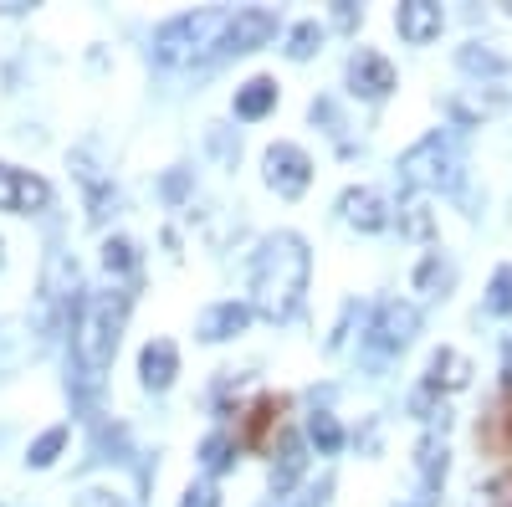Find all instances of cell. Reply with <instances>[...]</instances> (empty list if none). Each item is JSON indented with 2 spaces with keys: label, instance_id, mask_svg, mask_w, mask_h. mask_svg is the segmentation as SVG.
Wrapping results in <instances>:
<instances>
[{
  "label": "cell",
  "instance_id": "1",
  "mask_svg": "<svg viewBox=\"0 0 512 507\" xmlns=\"http://www.w3.org/2000/svg\"><path fill=\"white\" fill-rule=\"evenodd\" d=\"M308 246L303 236H292V231H277L267 246H262V257H256L251 267V308L262 313V318H292L297 303H303V292H308Z\"/></svg>",
  "mask_w": 512,
  "mask_h": 507
},
{
  "label": "cell",
  "instance_id": "2",
  "mask_svg": "<svg viewBox=\"0 0 512 507\" xmlns=\"http://www.w3.org/2000/svg\"><path fill=\"white\" fill-rule=\"evenodd\" d=\"M123 313H128L123 292H98V298H88L77 308V318H72V354H77V364H82L88 379H98L113 364L118 333H123Z\"/></svg>",
  "mask_w": 512,
  "mask_h": 507
},
{
  "label": "cell",
  "instance_id": "3",
  "mask_svg": "<svg viewBox=\"0 0 512 507\" xmlns=\"http://www.w3.org/2000/svg\"><path fill=\"white\" fill-rule=\"evenodd\" d=\"M226 26H231V11H185L175 21H164L159 36H154V57L164 67H190L210 52H221L226 41Z\"/></svg>",
  "mask_w": 512,
  "mask_h": 507
},
{
  "label": "cell",
  "instance_id": "4",
  "mask_svg": "<svg viewBox=\"0 0 512 507\" xmlns=\"http://www.w3.org/2000/svg\"><path fill=\"white\" fill-rule=\"evenodd\" d=\"M456 180V159L441 134H425L415 149L400 154V185L405 190H446Z\"/></svg>",
  "mask_w": 512,
  "mask_h": 507
},
{
  "label": "cell",
  "instance_id": "5",
  "mask_svg": "<svg viewBox=\"0 0 512 507\" xmlns=\"http://www.w3.org/2000/svg\"><path fill=\"white\" fill-rule=\"evenodd\" d=\"M262 169H267V185L287 200H297L308 185H313V159L297 149V144H272L262 154Z\"/></svg>",
  "mask_w": 512,
  "mask_h": 507
},
{
  "label": "cell",
  "instance_id": "6",
  "mask_svg": "<svg viewBox=\"0 0 512 507\" xmlns=\"http://www.w3.org/2000/svg\"><path fill=\"white\" fill-rule=\"evenodd\" d=\"M52 205V185L31 175V169H16V164H0V210L11 216H36V210Z\"/></svg>",
  "mask_w": 512,
  "mask_h": 507
},
{
  "label": "cell",
  "instance_id": "7",
  "mask_svg": "<svg viewBox=\"0 0 512 507\" xmlns=\"http://www.w3.org/2000/svg\"><path fill=\"white\" fill-rule=\"evenodd\" d=\"M374 338L369 344L379 349V354H400V349H410V338L420 333V308L415 303H400V298H390L379 308V318H374V328H369Z\"/></svg>",
  "mask_w": 512,
  "mask_h": 507
},
{
  "label": "cell",
  "instance_id": "8",
  "mask_svg": "<svg viewBox=\"0 0 512 507\" xmlns=\"http://www.w3.org/2000/svg\"><path fill=\"white\" fill-rule=\"evenodd\" d=\"M349 93L364 98V103L390 98V93H395V67H390V57H379V52L359 47V52L349 57Z\"/></svg>",
  "mask_w": 512,
  "mask_h": 507
},
{
  "label": "cell",
  "instance_id": "9",
  "mask_svg": "<svg viewBox=\"0 0 512 507\" xmlns=\"http://www.w3.org/2000/svg\"><path fill=\"white\" fill-rule=\"evenodd\" d=\"M277 11H262V6H246V11H231V26H226V41L221 52H256L267 47V41L277 36Z\"/></svg>",
  "mask_w": 512,
  "mask_h": 507
},
{
  "label": "cell",
  "instance_id": "10",
  "mask_svg": "<svg viewBox=\"0 0 512 507\" xmlns=\"http://www.w3.org/2000/svg\"><path fill=\"white\" fill-rule=\"evenodd\" d=\"M338 210H344V221L359 226V231H384V226H390V200H384L379 190H369V185L344 190V195H338Z\"/></svg>",
  "mask_w": 512,
  "mask_h": 507
},
{
  "label": "cell",
  "instance_id": "11",
  "mask_svg": "<svg viewBox=\"0 0 512 507\" xmlns=\"http://www.w3.org/2000/svg\"><path fill=\"white\" fill-rule=\"evenodd\" d=\"M282 410H287L282 395H262V400H256L246 410V420H241V446L246 451H267L272 431H282Z\"/></svg>",
  "mask_w": 512,
  "mask_h": 507
},
{
  "label": "cell",
  "instance_id": "12",
  "mask_svg": "<svg viewBox=\"0 0 512 507\" xmlns=\"http://www.w3.org/2000/svg\"><path fill=\"white\" fill-rule=\"evenodd\" d=\"M395 26H400V36L410 41V47H425V41L441 36L446 16H441L436 0H405V6L395 11Z\"/></svg>",
  "mask_w": 512,
  "mask_h": 507
},
{
  "label": "cell",
  "instance_id": "13",
  "mask_svg": "<svg viewBox=\"0 0 512 507\" xmlns=\"http://www.w3.org/2000/svg\"><path fill=\"white\" fill-rule=\"evenodd\" d=\"M72 303H77V262L57 257L47 272V328L72 323Z\"/></svg>",
  "mask_w": 512,
  "mask_h": 507
},
{
  "label": "cell",
  "instance_id": "14",
  "mask_svg": "<svg viewBox=\"0 0 512 507\" xmlns=\"http://www.w3.org/2000/svg\"><path fill=\"white\" fill-rule=\"evenodd\" d=\"M175 374H180V349L169 344V338H149L144 354H139L144 390H169V385H175Z\"/></svg>",
  "mask_w": 512,
  "mask_h": 507
},
{
  "label": "cell",
  "instance_id": "15",
  "mask_svg": "<svg viewBox=\"0 0 512 507\" xmlns=\"http://www.w3.org/2000/svg\"><path fill=\"white\" fill-rule=\"evenodd\" d=\"M246 323H251V308H246V303H216V308L200 313L195 333L205 338V344H221V338H236Z\"/></svg>",
  "mask_w": 512,
  "mask_h": 507
},
{
  "label": "cell",
  "instance_id": "16",
  "mask_svg": "<svg viewBox=\"0 0 512 507\" xmlns=\"http://www.w3.org/2000/svg\"><path fill=\"white\" fill-rule=\"evenodd\" d=\"M477 441H482L497 461H507V456H512V390L492 405V415L477 426Z\"/></svg>",
  "mask_w": 512,
  "mask_h": 507
},
{
  "label": "cell",
  "instance_id": "17",
  "mask_svg": "<svg viewBox=\"0 0 512 507\" xmlns=\"http://www.w3.org/2000/svg\"><path fill=\"white\" fill-rule=\"evenodd\" d=\"M431 390H466L472 385V364H466V354H456V349H441L436 359H431V379H425Z\"/></svg>",
  "mask_w": 512,
  "mask_h": 507
},
{
  "label": "cell",
  "instance_id": "18",
  "mask_svg": "<svg viewBox=\"0 0 512 507\" xmlns=\"http://www.w3.org/2000/svg\"><path fill=\"white\" fill-rule=\"evenodd\" d=\"M277 108V82L272 77H251L246 88H236V118H262Z\"/></svg>",
  "mask_w": 512,
  "mask_h": 507
},
{
  "label": "cell",
  "instance_id": "19",
  "mask_svg": "<svg viewBox=\"0 0 512 507\" xmlns=\"http://www.w3.org/2000/svg\"><path fill=\"white\" fill-rule=\"evenodd\" d=\"M303 467H308L303 441H297V436H282V467L272 472V492H277V497H282V492H292V482L303 477Z\"/></svg>",
  "mask_w": 512,
  "mask_h": 507
},
{
  "label": "cell",
  "instance_id": "20",
  "mask_svg": "<svg viewBox=\"0 0 512 507\" xmlns=\"http://www.w3.org/2000/svg\"><path fill=\"white\" fill-rule=\"evenodd\" d=\"M461 67H466V72H477V77H492L497 88H502V82L512 77V67H507V62H502L497 52L477 47V41H472V47H461ZM492 82H487V88H492Z\"/></svg>",
  "mask_w": 512,
  "mask_h": 507
},
{
  "label": "cell",
  "instance_id": "21",
  "mask_svg": "<svg viewBox=\"0 0 512 507\" xmlns=\"http://www.w3.org/2000/svg\"><path fill=\"white\" fill-rule=\"evenodd\" d=\"M446 482V446L441 441H420V487L436 492Z\"/></svg>",
  "mask_w": 512,
  "mask_h": 507
},
{
  "label": "cell",
  "instance_id": "22",
  "mask_svg": "<svg viewBox=\"0 0 512 507\" xmlns=\"http://www.w3.org/2000/svg\"><path fill=\"white\" fill-rule=\"evenodd\" d=\"M308 441L318 446V456H333L338 446H344V426H338L333 415H313L308 420Z\"/></svg>",
  "mask_w": 512,
  "mask_h": 507
},
{
  "label": "cell",
  "instance_id": "23",
  "mask_svg": "<svg viewBox=\"0 0 512 507\" xmlns=\"http://www.w3.org/2000/svg\"><path fill=\"white\" fill-rule=\"evenodd\" d=\"M318 47H323V26H318V21L292 26V36H287V57H292V62H308Z\"/></svg>",
  "mask_w": 512,
  "mask_h": 507
},
{
  "label": "cell",
  "instance_id": "24",
  "mask_svg": "<svg viewBox=\"0 0 512 507\" xmlns=\"http://www.w3.org/2000/svg\"><path fill=\"white\" fill-rule=\"evenodd\" d=\"M67 446V426H52V431H41L36 441H31V451H26V461L31 467H52L57 461V451Z\"/></svg>",
  "mask_w": 512,
  "mask_h": 507
},
{
  "label": "cell",
  "instance_id": "25",
  "mask_svg": "<svg viewBox=\"0 0 512 507\" xmlns=\"http://www.w3.org/2000/svg\"><path fill=\"white\" fill-rule=\"evenodd\" d=\"M231 456H236V441H231V436H221V431H216V436H205L200 461H205V472H210V477L226 472V467H231Z\"/></svg>",
  "mask_w": 512,
  "mask_h": 507
},
{
  "label": "cell",
  "instance_id": "26",
  "mask_svg": "<svg viewBox=\"0 0 512 507\" xmlns=\"http://www.w3.org/2000/svg\"><path fill=\"white\" fill-rule=\"evenodd\" d=\"M487 313L507 318L512 313V267H497L492 272V287H487Z\"/></svg>",
  "mask_w": 512,
  "mask_h": 507
},
{
  "label": "cell",
  "instance_id": "27",
  "mask_svg": "<svg viewBox=\"0 0 512 507\" xmlns=\"http://www.w3.org/2000/svg\"><path fill=\"white\" fill-rule=\"evenodd\" d=\"M134 241H128V236H113V241H103V267L108 272H134Z\"/></svg>",
  "mask_w": 512,
  "mask_h": 507
},
{
  "label": "cell",
  "instance_id": "28",
  "mask_svg": "<svg viewBox=\"0 0 512 507\" xmlns=\"http://www.w3.org/2000/svg\"><path fill=\"white\" fill-rule=\"evenodd\" d=\"M72 507H134V502H128L123 492H113V487H82Z\"/></svg>",
  "mask_w": 512,
  "mask_h": 507
},
{
  "label": "cell",
  "instance_id": "29",
  "mask_svg": "<svg viewBox=\"0 0 512 507\" xmlns=\"http://www.w3.org/2000/svg\"><path fill=\"white\" fill-rule=\"evenodd\" d=\"M180 507H221V487H216V482H195Z\"/></svg>",
  "mask_w": 512,
  "mask_h": 507
},
{
  "label": "cell",
  "instance_id": "30",
  "mask_svg": "<svg viewBox=\"0 0 512 507\" xmlns=\"http://www.w3.org/2000/svg\"><path fill=\"white\" fill-rule=\"evenodd\" d=\"M328 487H333V482L323 477L318 487H303V492H297V497H292L287 507H323V497H328Z\"/></svg>",
  "mask_w": 512,
  "mask_h": 507
},
{
  "label": "cell",
  "instance_id": "31",
  "mask_svg": "<svg viewBox=\"0 0 512 507\" xmlns=\"http://www.w3.org/2000/svg\"><path fill=\"white\" fill-rule=\"evenodd\" d=\"M507 16H512V6H507Z\"/></svg>",
  "mask_w": 512,
  "mask_h": 507
}]
</instances>
